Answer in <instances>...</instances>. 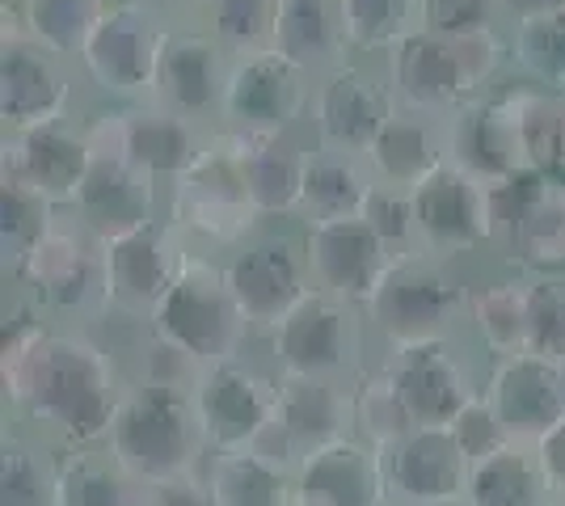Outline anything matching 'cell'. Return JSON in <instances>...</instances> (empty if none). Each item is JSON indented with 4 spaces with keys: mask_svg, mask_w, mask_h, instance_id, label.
<instances>
[{
    "mask_svg": "<svg viewBox=\"0 0 565 506\" xmlns=\"http://www.w3.org/2000/svg\"><path fill=\"white\" fill-rule=\"evenodd\" d=\"M0 376L9 406L60 434L68 448L106 443L127 392L115 355L89 334L47 330L34 313H13L0 342Z\"/></svg>",
    "mask_w": 565,
    "mask_h": 506,
    "instance_id": "obj_1",
    "label": "cell"
},
{
    "mask_svg": "<svg viewBox=\"0 0 565 506\" xmlns=\"http://www.w3.org/2000/svg\"><path fill=\"white\" fill-rule=\"evenodd\" d=\"M511 43L486 30L465 39H444L430 30H414L384 55V76L397 94L401 110H414L426 119H451L477 97H486V85L507 64Z\"/></svg>",
    "mask_w": 565,
    "mask_h": 506,
    "instance_id": "obj_2",
    "label": "cell"
},
{
    "mask_svg": "<svg viewBox=\"0 0 565 506\" xmlns=\"http://www.w3.org/2000/svg\"><path fill=\"white\" fill-rule=\"evenodd\" d=\"M106 452L143 489L182 482L199 473L207 443L199 434V418L186 388H161L131 380L115 410Z\"/></svg>",
    "mask_w": 565,
    "mask_h": 506,
    "instance_id": "obj_3",
    "label": "cell"
},
{
    "mask_svg": "<svg viewBox=\"0 0 565 506\" xmlns=\"http://www.w3.org/2000/svg\"><path fill=\"white\" fill-rule=\"evenodd\" d=\"M254 198L245 186L241 165V136L215 131L203 140L199 157L169 182V224L182 241H194L203 249L245 245V237L258 224Z\"/></svg>",
    "mask_w": 565,
    "mask_h": 506,
    "instance_id": "obj_4",
    "label": "cell"
},
{
    "mask_svg": "<svg viewBox=\"0 0 565 506\" xmlns=\"http://www.w3.org/2000/svg\"><path fill=\"white\" fill-rule=\"evenodd\" d=\"M148 330L169 346H178L199 367L241 359L245 337L254 334L228 291L224 266L199 249H186V262L169 295L157 304V313L148 316Z\"/></svg>",
    "mask_w": 565,
    "mask_h": 506,
    "instance_id": "obj_5",
    "label": "cell"
},
{
    "mask_svg": "<svg viewBox=\"0 0 565 506\" xmlns=\"http://www.w3.org/2000/svg\"><path fill=\"white\" fill-rule=\"evenodd\" d=\"M465 309L469 295L448 270V258L426 254L423 245L393 254L372 300L363 304L367 321L384 334V342H393V351L451 337V325Z\"/></svg>",
    "mask_w": 565,
    "mask_h": 506,
    "instance_id": "obj_6",
    "label": "cell"
},
{
    "mask_svg": "<svg viewBox=\"0 0 565 506\" xmlns=\"http://www.w3.org/2000/svg\"><path fill=\"white\" fill-rule=\"evenodd\" d=\"M169 25L140 0H106L102 18L94 22L81 64L106 97H118L127 106L152 101L161 47H166Z\"/></svg>",
    "mask_w": 565,
    "mask_h": 506,
    "instance_id": "obj_7",
    "label": "cell"
},
{
    "mask_svg": "<svg viewBox=\"0 0 565 506\" xmlns=\"http://www.w3.org/2000/svg\"><path fill=\"white\" fill-rule=\"evenodd\" d=\"M312 89L317 80L282 60L275 47L241 55L228 68L220 119L224 131L245 140H270V136H296V127L312 115Z\"/></svg>",
    "mask_w": 565,
    "mask_h": 506,
    "instance_id": "obj_8",
    "label": "cell"
},
{
    "mask_svg": "<svg viewBox=\"0 0 565 506\" xmlns=\"http://www.w3.org/2000/svg\"><path fill=\"white\" fill-rule=\"evenodd\" d=\"M494 245L532 279L565 266V182L523 169L490 186Z\"/></svg>",
    "mask_w": 565,
    "mask_h": 506,
    "instance_id": "obj_9",
    "label": "cell"
},
{
    "mask_svg": "<svg viewBox=\"0 0 565 506\" xmlns=\"http://www.w3.org/2000/svg\"><path fill=\"white\" fill-rule=\"evenodd\" d=\"M342 434H354V397L342 380H305V376H279V401L254 439V456L282 469L287 477L300 473L317 448H326Z\"/></svg>",
    "mask_w": 565,
    "mask_h": 506,
    "instance_id": "obj_10",
    "label": "cell"
},
{
    "mask_svg": "<svg viewBox=\"0 0 565 506\" xmlns=\"http://www.w3.org/2000/svg\"><path fill=\"white\" fill-rule=\"evenodd\" d=\"M359 351H363L359 309L326 291H308L270 334V355L279 363V376L347 385V376H354L359 367Z\"/></svg>",
    "mask_w": 565,
    "mask_h": 506,
    "instance_id": "obj_11",
    "label": "cell"
},
{
    "mask_svg": "<svg viewBox=\"0 0 565 506\" xmlns=\"http://www.w3.org/2000/svg\"><path fill=\"white\" fill-rule=\"evenodd\" d=\"M9 279L30 291L39 309H51V313L106 309L102 241L76 216L60 219Z\"/></svg>",
    "mask_w": 565,
    "mask_h": 506,
    "instance_id": "obj_12",
    "label": "cell"
},
{
    "mask_svg": "<svg viewBox=\"0 0 565 506\" xmlns=\"http://www.w3.org/2000/svg\"><path fill=\"white\" fill-rule=\"evenodd\" d=\"M397 110L401 101L388 85V76L347 60L333 73L317 76L308 122L317 131V148L347 152V157H367Z\"/></svg>",
    "mask_w": 565,
    "mask_h": 506,
    "instance_id": "obj_13",
    "label": "cell"
},
{
    "mask_svg": "<svg viewBox=\"0 0 565 506\" xmlns=\"http://www.w3.org/2000/svg\"><path fill=\"white\" fill-rule=\"evenodd\" d=\"M279 401V380L245 359L203 367L190 388V406L199 418V434L207 452H249L266 431Z\"/></svg>",
    "mask_w": 565,
    "mask_h": 506,
    "instance_id": "obj_14",
    "label": "cell"
},
{
    "mask_svg": "<svg viewBox=\"0 0 565 506\" xmlns=\"http://www.w3.org/2000/svg\"><path fill=\"white\" fill-rule=\"evenodd\" d=\"M186 262V245L173 233L169 219L143 224L136 233H122L102 241V279H106V309L136 316L148 325L157 304L169 295L178 270Z\"/></svg>",
    "mask_w": 565,
    "mask_h": 506,
    "instance_id": "obj_15",
    "label": "cell"
},
{
    "mask_svg": "<svg viewBox=\"0 0 565 506\" xmlns=\"http://www.w3.org/2000/svg\"><path fill=\"white\" fill-rule=\"evenodd\" d=\"M224 279L254 334H275L282 316L312 291L305 245H296L291 237H262L241 245L224 262Z\"/></svg>",
    "mask_w": 565,
    "mask_h": 506,
    "instance_id": "obj_16",
    "label": "cell"
},
{
    "mask_svg": "<svg viewBox=\"0 0 565 506\" xmlns=\"http://www.w3.org/2000/svg\"><path fill=\"white\" fill-rule=\"evenodd\" d=\"M414 219H418V245L426 254L456 258L481 245H494V216H490V186L472 173L444 161L435 173L409 191Z\"/></svg>",
    "mask_w": 565,
    "mask_h": 506,
    "instance_id": "obj_17",
    "label": "cell"
},
{
    "mask_svg": "<svg viewBox=\"0 0 565 506\" xmlns=\"http://www.w3.org/2000/svg\"><path fill=\"white\" fill-rule=\"evenodd\" d=\"M68 60L39 47L22 25L4 22V51H0V115L4 131H34L51 122L72 119V76Z\"/></svg>",
    "mask_w": 565,
    "mask_h": 506,
    "instance_id": "obj_18",
    "label": "cell"
},
{
    "mask_svg": "<svg viewBox=\"0 0 565 506\" xmlns=\"http://www.w3.org/2000/svg\"><path fill=\"white\" fill-rule=\"evenodd\" d=\"M448 161H456L465 173H472L486 186L532 169L527 165V148H523L519 89H498V94L477 97L460 115H451Z\"/></svg>",
    "mask_w": 565,
    "mask_h": 506,
    "instance_id": "obj_19",
    "label": "cell"
},
{
    "mask_svg": "<svg viewBox=\"0 0 565 506\" xmlns=\"http://www.w3.org/2000/svg\"><path fill=\"white\" fill-rule=\"evenodd\" d=\"M305 262L312 291H326L333 300H347L363 309L376 291L393 249L380 241L363 219H321L305 228Z\"/></svg>",
    "mask_w": 565,
    "mask_h": 506,
    "instance_id": "obj_20",
    "label": "cell"
},
{
    "mask_svg": "<svg viewBox=\"0 0 565 506\" xmlns=\"http://www.w3.org/2000/svg\"><path fill=\"white\" fill-rule=\"evenodd\" d=\"M486 401L494 406L511 443L536 448L565 418V363L532 351L498 359L486 385Z\"/></svg>",
    "mask_w": 565,
    "mask_h": 506,
    "instance_id": "obj_21",
    "label": "cell"
},
{
    "mask_svg": "<svg viewBox=\"0 0 565 506\" xmlns=\"http://www.w3.org/2000/svg\"><path fill=\"white\" fill-rule=\"evenodd\" d=\"M85 127H89L94 144L115 148L118 157H127L131 165L143 169L157 182H173L207 140L194 122L157 106V101L127 106V110L110 115V122H85Z\"/></svg>",
    "mask_w": 565,
    "mask_h": 506,
    "instance_id": "obj_22",
    "label": "cell"
},
{
    "mask_svg": "<svg viewBox=\"0 0 565 506\" xmlns=\"http://www.w3.org/2000/svg\"><path fill=\"white\" fill-rule=\"evenodd\" d=\"M228 68H233V55L220 47L207 30H173L169 25L152 101L182 115L194 127L207 122L212 115L220 119Z\"/></svg>",
    "mask_w": 565,
    "mask_h": 506,
    "instance_id": "obj_23",
    "label": "cell"
},
{
    "mask_svg": "<svg viewBox=\"0 0 565 506\" xmlns=\"http://www.w3.org/2000/svg\"><path fill=\"white\" fill-rule=\"evenodd\" d=\"M384 372L397 388L401 406L414 418V427H448L451 418L477 397L469 367L456 355L448 337L397 346L393 359L384 363Z\"/></svg>",
    "mask_w": 565,
    "mask_h": 506,
    "instance_id": "obj_24",
    "label": "cell"
},
{
    "mask_svg": "<svg viewBox=\"0 0 565 506\" xmlns=\"http://www.w3.org/2000/svg\"><path fill=\"white\" fill-rule=\"evenodd\" d=\"M157 177H148L115 148L94 144V165L85 173L72 216L81 219L97 241H110L122 233H136L143 224H157Z\"/></svg>",
    "mask_w": 565,
    "mask_h": 506,
    "instance_id": "obj_25",
    "label": "cell"
},
{
    "mask_svg": "<svg viewBox=\"0 0 565 506\" xmlns=\"http://www.w3.org/2000/svg\"><path fill=\"white\" fill-rule=\"evenodd\" d=\"M388 460L359 434L317 448L296 473L300 506H388Z\"/></svg>",
    "mask_w": 565,
    "mask_h": 506,
    "instance_id": "obj_26",
    "label": "cell"
},
{
    "mask_svg": "<svg viewBox=\"0 0 565 506\" xmlns=\"http://www.w3.org/2000/svg\"><path fill=\"white\" fill-rule=\"evenodd\" d=\"M89 165H94V136L89 127H76L72 119L34 127V131H13L4 140V169L25 177L39 194H47L60 212L64 207L72 212Z\"/></svg>",
    "mask_w": 565,
    "mask_h": 506,
    "instance_id": "obj_27",
    "label": "cell"
},
{
    "mask_svg": "<svg viewBox=\"0 0 565 506\" xmlns=\"http://www.w3.org/2000/svg\"><path fill=\"white\" fill-rule=\"evenodd\" d=\"M384 460H388V482L405 498V506L456 503L469 489L472 464L460 452L451 427H414L393 452H384Z\"/></svg>",
    "mask_w": 565,
    "mask_h": 506,
    "instance_id": "obj_28",
    "label": "cell"
},
{
    "mask_svg": "<svg viewBox=\"0 0 565 506\" xmlns=\"http://www.w3.org/2000/svg\"><path fill=\"white\" fill-rule=\"evenodd\" d=\"M270 47L308 76H326L347 64V30L338 0H275Z\"/></svg>",
    "mask_w": 565,
    "mask_h": 506,
    "instance_id": "obj_29",
    "label": "cell"
},
{
    "mask_svg": "<svg viewBox=\"0 0 565 506\" xmlns=\"http://www.w3.org/2000/svg\"><path fill=\"white\" fill-rule=\"evenodd\" d=\"M363 161L380 186L414 191L426 173H435L448 161V122L426 119L414 110H397Z\"/></svg>",
    "mask_w": 565,
    "mask_h": 506,
    "instance_id": "obj_30",
    "label": "cell"
},
{
    "mask_svg": "<svg viewBox=\"0 0 565 506\" xmlns=\"http://www.w3.org/2000/svg\"><path fill=\"white\" fill-rule=\"evenodd\" d=\"M308 161H312V148H305L296 136H270V140H245L241 136L245 186H249L254 212L262 219L300 216Z\"/></svg>",
    "mask_w": 565,
    "mask_h": 506,
    "instance_id": "obj_31",
    "label": "cell"
},
{
    "mask_svg": "<svg viewBox=\"0 0 565 506\" xmlns=\"http://www.w3.org/2000/svg\"><path fill=\"white\" fill-rule=\"evenodd\" d=\"M199 477L212 494V506H291L296 477L266 464L254 452H207Z\"/></svg>",
    "mask_w": 565,
    "mask_h": 506,
    "instance_id": "obj_32",
    "label": "cell"
},
{
    "mask_svg": "<svg viewBox=\"0 0 565 506\" xmlns=\"http://www.w3.org/2000/svg\"><path fill=\"white\" fill-rule=\"evenodd\" d=\"M469 506H548L553 503V485L544 477L536 448L507 443L494 456L477 460L465 489Z\"/></svg>",
    "mask_w": 565,
    "mask_h": 506,
    "instance_id": "obj_33",
    "label": "cell"
},
{
    "mask_svg": "<svg viewBox=\"0 0 565 506\" xmlns=\"http://www.w3.org/2000/svg\"><path fill=\"white\" fill-rule=\"evenodd\" d=\"M372 186H376V177H372V169H367L363 157H347V152H326V148H317L312 161H308L305 207H300V216H305V224L354 219L363 212Z\"/></svg>",
    "mask_w": 565,
    "mask_h": 506,
    "instance_id": "obj_34",
    "label": "cell"
},
{
    "mask_svg": "<svg viewBox=\"0 0 565 506\" xmlns=\"http://www.w3.org/2000/svg\"><path fill=\"white\" fill-rule=\"evenodd\" d=\"M60 506H148V489L106 448H68L60 456Z\"/></svg>",
    "mask_w": 565,
    "mask_h": 506,
    "instance_id": "obj_35",
    "label": "cell"
},
{
    "mask_svg": "<svg viewBox=\"0 0 565 506\" xmlns=\"http://www.w3.org/2000/svg\"><path fill=\"white\" fill-rule=\"evenodd\" d=\"M469 321L494 359L527 351V279H494L469 295Z\"/></svg>",
    "mask_w": 565,
    "mask_h": 506,
    "instance_id": "obj_36",
    "label": "cell"
},
{
    "mask_svg": "<svg viewBox=\"0 0 565 506\" xmlns=\"http://www.w3.org/2000/svg\"><path fill=\"white\" fill-rule=\"evenodd\" d=\"M60 224V207L47 194H39L18 173H0V254L4 270L13 274L30 258V249Z\"/></svg>",
    "mask_w": 565,
    "mask_h": 506,
    "instance_id": "obj_37",
    "label": "cell"
},
{
    "mask_svg": "<svg viewBox=\"0 0 565 506\" xmlns=\"http://www.w3.org/2000/svg\"><path fill=\"white\" fill-rule=\"evenodd\" d=\"M106 0H22L18 25L60 60H81L85 39L102 18Z\"/></svg>",
    "mask_w": 565,
    "mask_h": 506,
    "instance_id": "obj_38",
    "label": "cell"
},
{
    "mask_svg": "<svg viewBox=\"0 0 565 506\" xmlns=\"http://www.w3.org/2000/svg\"><path fill=\"white\" fill-rule=\"evenodd\" d=\"M507 43H511V60L532 85L565 97V9L515 18Z\"/></svg>",
    "mask_w": 565,
    "mask_h": 506,
    "instance_id": "obj_39",
    "label": "cell"
},
{
    "mask_svg": "<svg viewBox=\"0 0 565 506\" xmlns=\"http://www.w3.org/2000/svg\"><path fill=\"white\" fill-rule=\"evenodd\" d=\"M0 506H60V456L30 439H4Z\"/></svg>",
    "mask_w": 565,
    "mask_h": 506,
    "instance_id": "obj_40",
    "label": "cell"
},
{
    "mask_svg": "<svg viewBox=\"0 0 565 506\" xmlns=\"http://www.w3.org/2000/svg\"><path fill=\"white\" fill-rule=\"evenodd\" d=\"M338 9L354 55H388L418 30V0H338Z\"/></svg>",
    "mask_w": 565,
    "mask_h": 506,
    "instance_id": "obj_41",
    "label": "cell"
},
{
    "mask_svg": "<svg viewBox=\"0 0 565 506\" xmlns=\"http://www.w3.org/2000/svg\"><path fill=\"white\" fill-rule=\"evenodd\" d=\"M351 397H354V434L367 439L380 452H393L401 439L414 431V418L401 406L397 388H393L384 367L359 376Z\"/></svg>",
    "mask_w": 565,
    "mask_h": 506,
    "instance_id": "obj_42",
    "label": "cell"
},
{
    "mask_svg": "<svg viewBox=\"0 0 565 506\" xmlns=\"http://www.w3.org/2000/svg\"><path fill=\"white\" fill-rule=\"evenodd\" d=\"M199 18H203L199 30H207L233 60H241L270 47L275 0H203Z\"/></svg>",
    "mask_w": 565,
    "mask_h": 506,
    "instance_id": "obj_43",
    "label": "cell"
},
{
    "mask_svg": "<svg viewBox=\"0 0 565 506\" xmlns=\"http://www.w3.org/2000/svg\"><path fill=\"white\" fill-rule=\"evenodd\" d=\"M527 351L565 363V274L527 279Z\"/></svg>",
    "mask_w": 565,
    "mask_h": 506,
    "instance_id": "obj_44",
    "label": "cell"
},
{
    "mask_svg": "<svg viewBox=\"0 0 565 506\" xmlns=\"http://www.w3.org/2000/svg\"><path fill=\"white\" fill-rule=\"evenodd\" d=\"M359 219H363L393 254H405V249L418 245V219H414V198H409V191L380 186L376 182L372 194H367V203H363V212H359Z\"/></svg>",
    "mask_w": 565,
    "mask_h": 506,
    "instance_id": "obj_45",
    "label": "cell"
},
{
    "mask_svg": "<svg viewBox=\"0 0 565 506\" xmlns=\"http://www.w3.org/2000/svg\"><path fill=\"white\" fill-rule=\"evenodd\" d=\"M502 13V0H418V30L465 39L494 30V18Z\"/></svg>",
    "mask_w": 565,
    "mask_h": 506,
    "instance_id": "obj_46",
    "label": "cell"
},
{
    "mask_svg": "<svg viewBox=\"0 0 565 506\" xmlns=\"http://www.w3.org/2000/svg\"><path fill=\"white\" fill-rule=\"evenodd\" d=\"M448 427H451V434H456V443H460V452L469 456V464L494 456V452H502V448L511 443L507 431H502V422H498L494 406L486 401V392H477L469 406L451 418Z\"/></svg>",
    "mask_w": 565,
    "mask_h": 506,
    "instance_id": "obj_47",
    "label": "cell"
},
{
    "mask_svg": "<svg viewBox=\"0 0 565 506\" xmlns=\"http://www.w3.org/2000/svg\"><path fill=\"white\" fill-rule=\"evenodd\" d=\"M148 506H212V494H207V485H203L199 473H190L182 482L148 489Z\"/></svg>",
    "mask_w": 565,
    "mask_h": 506,
    "instance_id": "obj_48",
    "label": "cell"
},
{
    "mask_svg": "<svg viewBox=\"0 0 565 506\" xmlns=\"http://www.w3.org/2000/svg\"><path fill=\"white\" fill-rule=\"evenodd\" d=\"M536 456H541L544 477L553 485V498H565V418L536 443Z\"/></svg>",
    "mask_w": 565,
    "mask_h": 506,
    "instance_id": "obj_49",
    "label": "cell"
},
{
    "mask_svg": "<svg viewBox=\"0 0 565 506\" xmlns=\"http://www.w3.org/2000/svg\"><path fill=\"white\" fill-rule=\"evenodd\" d=\"M553 9H565V0H502V13H511V22L532 13H553Z\"/></svg>",
    "mask_w": 565,
    "mask_h": 506,
    "instance_id": "obj_50",
    "label": "cell"
},
{
    "mask_svg": "<svg viewBox=\"0 0 565 506\" xmlns=\"http://www.w3.org/2000/svg\"><path fill=\"white\" fill-rule=\"evenodd\" d=\"M140 4H148L157 18H169V13H182V9H203V0H140Z\"/></svg>",
    "mask_w": 565,
    "mask_h": 506,
    "instance_id": "obj_51",
    "label": "cell"
},
{
    "mask_svg": "<svg viewBox=\"0 0 565 506\" xmlns=\"http://www.w3.org/2000/svg\"><path fill=\"white\" fill-rule=\"evenodd\" d=\"M435 506H469L465 498H456V503H435Z\"/></svg>",
    "mask_w": 565,
    "mask_h": 506,
    "instance_id": "obj_52",
    "label": "cell"
},
{
    "mask_svg": "<svg viewBox=\"0 0 565 506\" xmlns=\"http://www.w3.org/2000/svg\"><path fill=\"white\" fill-rule=\"evenodd\" d=\"M548 506H565V498H553V503H548Z\"/></svg>",
    "mask_w": 565,
    "mask_h": 506,
    "instance_id": "obj_53",
    "label": "cell"
},
{
    "mask_svg": "<svg viewBox=\"0 0 565 506\" xmlns=\"http://www.w3.org/2000/svg\"><path fill=\"white\" fill-rule=\"evenodd\" d=\"M291 506H300V503H291Z\"/></svg>",
    "mask_w": 565,
    "mask_h": 506,
    "instance_id": "obj_54",
    "label": "cell"
}]
</instances>
